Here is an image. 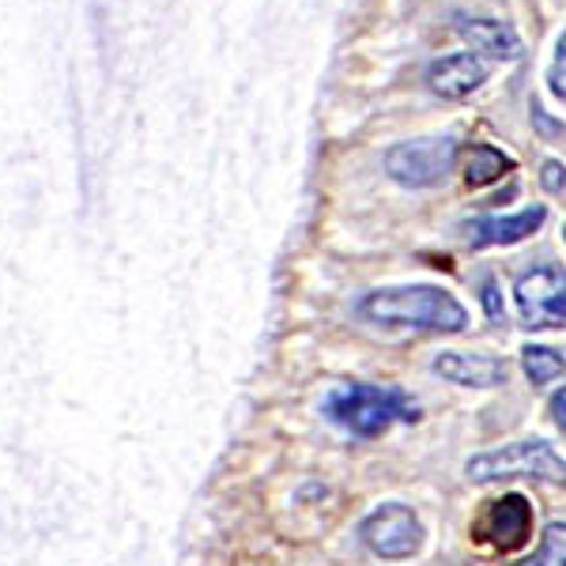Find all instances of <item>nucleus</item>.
<instances>
[{
    "label": "nucleus",
    "mask_w": 566,
    "mask_h": 566,
    "mask_svg": "<svg viewBox=\"0 0 566 566\" xmlns=\"http://www.w3.org/2000/svg\"><path fill=\"white\" fill-rule=\"evenodd\" d=\"M359 314L378 325H408L427 333H461L469 328V314L446 287L412 283V287H381L359 303Z\"/></svg>",
    "instance_id": "obj_1"
},
{
    "label": "nucleus",
    "mask_w": 566,
    "mask_h": 566,
    "mask_svg": "<svg viewBox=\"0 0 566 566\" xmlns=\"http://www.w3.org/2000/svg\"><path fill=\"white\" fill-rule=\"evenodd\" d=\"M464 476L472 483H495V480H544L566 483V458L544 438H522V442L499 446V450L476 453L464 464Z\"/></svg>",
    "instance_id": "obj_2"
},
{
    "label": "nucleus",
    "mask_w": 566,
    "mask_h": 566,
    "mask_svg": "<svg viewBox=\"0 0 566 566\" xmlns=\"http://www.w3.org/2000/svg\"><path fill=\"white\" fill-rule=\"evenodd\" d=\"M325 416L359 438H378V434H386L397 419H408L412 412H408V400L400 397L397 389L359 386V381H352V386L328 392Z\"/></svg>",
    "instance_id": "obj_3"
},
{
    "label": "nucleus",
    "mask_w": 566,
    "mask_h": 566,
    "mask_svg": "<svg viewBox=\"0 0 566 566\" xmlns=\"http://www.w3.org/2000/svg\"><path fill=\"white\" fill-rule=\"evenodd\" d=\"M453 163H458V140L453 136H419V140H405L386 151L389 178L408 189L442 181Z\"/></svg>",
    "instance_id": "obj_4"
},
{
    "label": "nucleus",
    "mask_w": 566,
    "mask_h": 566,
    "mask_svg": "<svg viewBox=\"0 0 566 566\" xmlns=\"http://www.w3.org/2000/svg\"><path fill=\"white\" fill-rule=\"evenodd\" d=\"M363 544L370 547L378 559H412L423 547V525H419L416 510L405 502H381L378 510H370L359 525Z\"/></svg>",
    "instance_id": "obj_5"
},
{
    "label": "nucleus",
    "mask_w": 566,
    "mask_h": 566,
    "mask_svg": "<svg viewBox=\"0 0 566 566\" xmlns=\"http://www.w3.org/2000/svg\"><path fill=\"white\" fill-rule=\"evenodd\" d=\"M514 298L528 328L566 325V272L555 264H536L517 276Z\"/></svg>",
    "instance_id": "obj_6"
},
{
    "label": "nucleus",
    "mask_w": 566,
    "mask_h": 566,
    "mask_svg": "<svg viewBox=\"0 0 566 566\" xmlns=\"http://www.w3.org/2000/svg\"><path fill=\"white\" fill-rule=\"evenodd\" d=\"M528 533H533V506H528L525 495H502L499 502H491L476 522V536L495 552L510 555L522 552L528 544Z\"/></svg>",
    "instance_id": "obj_7"
},
{
    "label": "nucleus",
    "mask_w": 566,
    "mask_h": 566,
    "mask_svg": "<svg viewBox=\"0 0 566 566\" xmlns=\"http://www.w3.org/2000/svg\"><path fill=\"white\" fill-rule=\"evenodd\" d=\"M544 208L533 205L525 208V212L517 216H480V219H469L464 223V239H469V245H510V242H522L528 239V234L541 231L544 223Z\"/></svg>",
    "instance_id": "obj_8"
},
{
    "label": "nucleus",
    "mask_w": 566,
    "mask_h": 566,
    "mask_svg": "<svg viewBox=\"0 0 566 566\" xmlns=\"http://www.w3.org/2000/svg\"><path fill=\"white\" fill-rule=\"evenodd\" d=\"M483 80H488V61L476 57V53H450V57L431 65V87L442 98H453V103L480 91Z\"/></svg>",
    "instance_id": "obj_9"
},
{
    "label": "nucleus",
    "mask_w": 566,
    "mask_h": 566,
    "mask_svg": "<svg viewBox=\"0 0 566 566\" xmlns=\"http://www.w3.org/2000/svg\"><path fill=\"white\" fill-rule=\"evenodd\" d=\"M434 370L442 374L453 386H469V389H491L506 381V363L491 359V355H458L446 352L434 359Z\"/></svg>",
    "instance_id": "obj_10"
},
{
    "label": "nucleus",
    "mask_w": 566,
    "mask_h": 566,
    "mask_svg": "<svg viewBox=\"0 0 566 566\" xmlns=\"http://www.w3.org/2000/svg\"><path fill=\"white\" fill-rule=\"evenodd\" d=\"M458 34L461 39H469L472 45H480L483 53H491V57H517L522 53V42H517V34L510 31L506 23L499 20H458Z\"/></svg>",
    "instance_id": "obj_11"
},
{
    "label": "nucleus",
    "mask_w": 566,
    "mask_h": 566,
    "mask_svg": "<svg viewBox=\"0 0 566 566\" xmlns=\"http://www.w3.org/2000/svg\"><path fill=\"white\" fill-rule=\"evenodd\" d=\"M510 167H514V163H510L499 148L476 144V148H469V159H464V181H469V189L491 186V181H499Z\"/></svg>",
    "instance_id": "obj_12"
},
{
    "label": "nucleus",
    "mask_w": 566,
    "mask_h": 566,
    "mask_svg": "<svg viewBox=\"0 0 566 566\" xmlns=\"http://www.w3.org/2000/svg\"><path fill=\"white\" fill-rule=\"evenodd\" d=\"M522 367H525L528 378L536 381V386H547V381L563 378L566 359L555 348H544V344H528V348L522 352Z\"/></svg>",
    "instance_id": "obj_13"
},
{
    "label": "nucleus",
    "mask_w": 566,
    "mask_h": 566,
    "mask_svg": "<svg viewBox=\"0 0 566 566\" xmlns=\"http://www.w3.org/2000/svg\"><path fill=\"white\" fill-rule=\"evenodd\" d=\"M522 566H566V522H552L544 528L541 552L528 555Z\"/></svg>",
    "instance_id": "obj_14"
},
{
    "label": "nucleus",
    "mask_w": 566,
    "mask_h": 566,
    "mask_svg": "<svg viewBox=\"0 0 566 566\" xmlns=\"http://www.w3.org/2000/svg\"><path fill=\"white\" fill-rule=\"evenodd\" d=\"M547 84H552L555 95L566 98V34L559 39V45H555V61H552V76H547Z\"/></svg>",
    "instance_id": "obj_15"
},
{
    "label": "nucleus",
    "mask_w": 566,
    "mask_h": 566,
    "mask_svg": "<svg viewBox=\"0 0 566 566\" xmlns=\"http://www.w3.org/2000/svg\"><path fill=\"white\" fill-rule=\"evenodd\" d=\"M541 181H544L547 193H563V189H566V167L559 159H547L544 170H541Z\"/></svg>",
    "instance_id": "obj_16"
},
{
    "label": "nucleus",
    "mask_w": 566,
    "mask_h": 566,
    "mask_svg": "<svg viewBox=\"0 0 566 566\" xmlns=\"http://www.w3.org/2000/svg\"><path fill=\"white\" fill-rule=\"evenodd\" d=\"M533 122H536V129H541L544 140H559V136L566 133V125L563 122H552V117L544 114V106H533Z\"/></svg>",
    "instance_id": "obj_17"
},
{
    "label": "nucleus",
    "mask_w": 566,
    "mask_h": 566,
    "mask_svg": "<svg viewBox=\"0 0 566 566\" xmlns=\"http://www.w3.org/2000/svg\"><path fill=\"white\" fill-rule=\"evenodd\" d=\"M480 295H483V310H488V317H491V322H502V295H499V287H495V283H483V291H480Z\"/></svg>",
    "instance_id": "obj_18"
},
{
    "label": "nucleus",
    "mask_w": 566,
    "mask_h": 566,
    "mask_svg": "<svg viewBox=\"0 0 566 566\" xmlns=\"http://www.w3.org/2000/svg\"><path fill=\"white\" fill-rule=\"evenodd\" d=\"M552 416H555V423L566 431V389L555 392V400H552Z\"/></svg>",
    "instance_id": "obj_19"
},
{
    "label": "nucleus",
    "mask_w": 566,
    "mask_h": 566,
    "mask_svg": "<svg viewBox=\"0 0 566 566\" xmlns=\"http://www.w3.org/2000/svg\"><path fill=\"white\" fill-rule=\"evenodd\" d=\"M563 234H566V231H563Z\"/></svg>",
    "instance_id": "obj_20"
}]
</instances>
